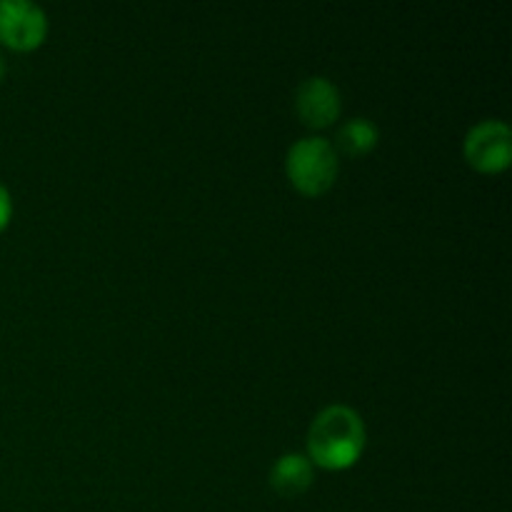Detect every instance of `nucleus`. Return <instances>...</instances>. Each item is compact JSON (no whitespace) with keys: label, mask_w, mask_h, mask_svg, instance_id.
<instances>
[{"label":"nucleus","mask_w":512,"mask_h":512,"mask_svg":"<svg viewBox=\"0 0 512 512\" xmlns=\"http://www.w3.org/2000/svg\"><path fill=\"white\" fill-rule=\"evenodd\" d=\"M270 485L283 498H298L313 485V463L305 455H283L270 470Z\"/></svg>","instance_id":"423d86ee"},{"label":"nucleus","mask_w":512,"mask_h":512,"mask_svg":"<svg viewBox=\"0 0 512 512\" xmlns=\"http://www.w3.org/2000/svg\"><path fill=\"white\" fill-rule=\"evenodd\" d=\"M10 215H13V203H10L8 190H5L3 185H0V233H3V230L8 228Z\"/></svg>","instance_id":"6e6552de"},{"label":"nucleus","mask_w":512,"mask_h":512,"mask_svg":"<svg viewBox=\"0 0 512 512\" xmlns=\"http://www.w3.org/2000/svg\"><path fill=\"white\" fill-rule=\"evenodd\" d=\"M295 108H298L300 120L308 128H328L340 115V93L330 80L308 78L298 88L295 95Z\"/></svg>","instance_id":"39448f33"},{"label":"nucleus","mask_w":512,"mask_h":512,"mask_svg":"<svg viewBox=\"0 0 512 512\" xmlns=\"http://www.w3.org/2000/svg\"><path fill=\"white\" fill-rule=\"evenodd\" d=\"M465 160L480 173H503L512 160V133L500 120L475 125L465 138Z\"/></svg>","instance_id":"7ed1b4c3"},{"label":"nucleus","mask_w":512,"mask_h":512,"mask_svg":"<svg viewBox=\"0 0 512 512\" xmlns=\"http://www.w3.org/2000/svg\"><path fill=\"white\" fill-rule=\"evenodd\" d=\"M48 20L28 0H0V40L13 50H35L45 40Z\"/></svg>","instance_id":"20e7f679"},{"label":"nucleus","mask_w":512,"mask_h":512,"mask_svg":"<svg viewBox=\"0 0 512 512\" xmlns=\"http://www.w3.org/2000/svg\"><path fill=\"white\" fill-rule=\"evenodd\" d=\"M378 145V128L370 120L355 118L345 123L338 133V148L350 158L368 155Z\"/></svg>","instance_id":"0eeeda50"},{"label":"nucleus","mask_w":512,"mask_h":512,"mask_svg":"<svg viewBox=\"0 0 512 512\" xmlns=\"http://www.w3.org/2000/svg\"><path fill=\"white\" fill-rule=\"evenodd\" d=\"M288 178L303 195L318 198L338 178V153L325 138H303L288 153Z\"/></svg>","instance_id":"f03ea898"},{"label":"nucleus","mask_w":512,"mask_h":512,"mask_svg":"<svg viewBox=\"0 0 512 512\" xmlns=\"http://www.w3.org/2000/svg\"><path fill=\"white\" fill-rule=\"evenodd\" d=\"M365 450V425L345 405L325 408L308 430V453L325 470L353 468Z\"/></svg>","instance_id":"f257e3e1"},{"label":"nucleus","mask_w":512,"mask_h":512,"mask_svg":"<svg viewBox=\"0 0 512 512\" xmlns=\"http://www.w3.org/2000/svg\"><path fill=\"white\" fill-rule=\"evenodd\" d=\"M3 75H5V60L3 55H0V80H3Z\"/></svg>","instance_id":"1a4fd4ad"}]
</instances>
